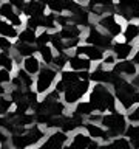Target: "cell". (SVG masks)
Returning <instances> with one entry per match:
<instances>
[{"label": "cell", "mask_w": 139, "mask_h": 149, "mask_svg": "<svg viewBox=\"0 0 139 149\" xmlns=\"http://www.w3.org/2000/svg\"><path fill=\"white\" fill-rule=\"evenodd\" d=\"M133 64H136V65H139V47H138L136 53L133 54Z\"/></svg>", "instance_id": "obj_46"}, {"label": "cell", "mask_w": 139, "mask_h": 149, "mask_svg": "<svg viewBox=\"0 0 139 149\" xmlns=\"http://www.w3.org/2000/svg\"><path fill=\"white\" fill-rule=\"evenodd\" d=\"M90 90V79H79V81L70 84L62 92L65 104H76L81 98Z\"/></svg>", "instance_id": "obj_7"}, {"label": "cell", "mask_w": 139, "mask_h": 149, "mask_svg": "<svg viewBox=\"0 0 139 149\" xmlns=\"http://www.w3.org/2000/svg\"><path fill=\"white\" fill-rule=\"evenodd\" d=\"M45 9L46 6L40 0H28L23 5V9L22 13L25 14L26 17H32V16H43L45 14Z\"/></svg>", "instance_id": "obj_20"}, {"label": "cell", "mask_w": 139, "mask_h": 149, "mask_svg": "<svg viewBox=\"0 0 139 149\" xmlns=\"http://www.w3.org/2000/svg\"><path fill=\"white\" fill-rule=\"evenodd\" d=\"M46 129L40 124H31L17 134H9V148L11 149H31L43 141Z\"/></svg>", "instance_id": "obj_1"}, {"label": "cell", "mask_w": 139, "mask_h": 149, "mask_svg": "<svg viewBox=\"0 0 139 149\" xmlns=\"http://www.w3.org/2000/svg\"><path fill=\"white\" fill-rule=\"evenodd\" d=\"M136 73H138V74H136V76H139V72H136Z\"/></svg>", "instance_id": "obj_51"}, {"label": "cell", "mask_w": 139, "mask_h": 149, "mask_svg": "<svg viewBox=\"0 0 139 149\" xmlns=\"http://www.w3.org/2000/svg\"><path fill=\"white\" fill-rule=\"evenodd\" d=\"M110 50H113V54L116 59L122 61V59H127L133 53V45L128 44V42H113Z\"/></svg>", "instance_id": "obj_23"}, {"label": "cell", "mask_w": 139, "mask_h": 149, "mask_svg": "<svg viewBox=\"0 0 139 149\" xmlns=\"http://www.w3.org/2000/svg\"><path fill=\"white\" fill-rule=\"evenodd\" d=\"M57 23H56V17H54V13L53 14H45L43 16V20H42V28L45 30H56Z\"/></svg>", "instance_id": "obj_36"}, {"label": "cell", "mask_w": 139, "mask_h": 149, "mask_svg": "<svg viewBox=\"0 0 139 149\" xmlns=\"http://www.w3.org/2000/svg\"><path fill=\"white\" fill-rule=\"evenodd\" d=\"M127 118H128L130 121H131V123H139V106H138L133 112H130Z\"/></svg>", "instance_id": "obj_41"}, {"label": "cell", "mask_w": 139, "mask_h": 149, "mask_svg": "<svg viewBox=\"0 0 139 149\" xmlns=\"http://www.w3.org/2000/svg\"><path fill=\"white\" fill-rule=\"evenodd\" d=\"M88 0H77V3H81V5H83V3H87Z\"/></svg>", "instance_id": "obj_49"}, {"label": "cell", "mask_w": 139, "mask_h": 149, "mask_svg": "<svg viewBox=\"0 0 139 149\" xmlns=\"http://www.w3.org/2000/svg\"><path fill=\"white\" fill-rule=\"evenodd\" d=\"M68 134L63 132L60 129H54L51 132H46L45 141L40 144H37L36 149H63V146L68 143Z\"/></svg>", "instance_id": "obj_9"}, {"label": "cell", "mask_w": 139, "mask_h": 149, "mask_svg": "<svg viewBox=\"0 0 139 149\" xmlns=\"http://www.w3.org/2000/svg\"><path fill=\"white\" fill-rule=\"evenodd\" d=\"M99 123L108 132L110 140L114 137H120L122 134H125V129H127V118H125L124 113H120L118 110L110 112V113H104L100 116Z\"/></svg>", "instance_id": "obj_5"}, {"label": "cell", "mask_w": 139, "mask_h": 149, "mask_svg": "<svg viewBox=\"0 0 139 149\" xmlns=\"http://www.w3.org/2000/svg\"><path fill=\"white\" fill-rule=\"evenodd\" d=\"M74 113L81 115V116H83V118H88L91 113H94V109H93V106L90 104V101H77Z\"/></svg>", "instance_id": "obj_28"}, {"label": "cell", "mask_w": 139, "mask_h": 149, "mask_svg": "<svg viewBox=\"0 0 139 149\" xmlns=\"http://www.w3.org/2000/svg\"><path fill=\"white\" fill-rule=\"evenodd\" d=\"M57 68H54L53 65H46L43 64L40 67V70L37 72L36 76V92L39 95H45L51 90V87L54 86L56 78H57Z\"/></svg>", "instance_id": "obj_6"}, {"label": "cell", "mask_w": 139, "mask_h": 149, "mask_svg": "<svg viewBox=\"0 0 139 149\" xmlns=\"http://www.w3.org/2000/svg\"><path fill=\"white\" fill-rule=\"evenodd\" d=\"M116 78H118V73H114L113 70H105L104 67H99L93 73H90L91 81L100 82V84H113Z\"/></svg>", "instance_id": "obj_18"}, {"label": "cell", "mask_w": 139, "mask_h": 149, "mask_svg": "<svg viewBox=\"0 0 139 149\" xmlns=\"http://www.w3.org/2000/svg\"><path fill=\"white\" fill-rule=\"evenodd\" d=\"M11 79H12V76H11V72H9V70L0 68V82L2 84H9Z\"/></svg>", "instance_id": "obj_40"}, {"label": "cell", "mask_w": 139, "mask_h": 149, "mask_svg": "<svg viewBox=\"0 0 139 149\" xmlns=\"http://www.w3.org/2000/svg\"><path fill=\"white\" fill-rule=\"evenodd\" d=\"M37 51H39L42 61H43V64L46 65H51L53 64V59H54V54H53V48L46 44V45H39L37 47Z\"/></svg>", "instance_id": "obj_30"}, {"label": "cell", "mask_w": 139, "mask_h": 149, "mask_svg": "<svg viewBox=\"0 0 139 149\" xmlns=\"http://www.w3.org/2000/svg\"><path fill=\"white\" fill-rule=\"evenodd\" d=\"M81 26L74 25V23H67V25H63L62 28L59 30V34L62 37L63 40H68V39H77L79 36H81Z\"/></svg>", "instance_id": "obj_25"}, {"label": "cell", "mask_w": 139, "mask_h": 149, "mask_svg": "<svg viewBox=\"0 0 139 149\" xmlns=\"http://www.w3.org/2000/svg\"><path fill=\"white\" fill-rule=\"evenodd\" d=\"M67 112V104L62 101L60 93L56 90H50L45 93V98L36 102L32 107V113L48 115V116H62Z\"/></svg>", "instance_id": "obj_4"}, {"label": "cell", "mask_w": 139, "mask_h": 149, "mask_svg": "<svg viewBox=\"0 0 139 149\" xmlns=\"http://www.w3.org/2000/svg\"><path fill=\"white\" fill-rule=\"evenodd\" d=\"M97 149H131V144H130L128 138L114 137L108 141H105V144H99Z\"/></svg>", "instance_id": "obj_24"}, {"label": "cell", "mask_w": 139, "mask_h": 149, "mask_svg": "<svg viewBox=\"0 0 139 149\" xmlns=\"http://www.w3.org/2000/svg\"><path fill=\"white\" fill-rule=\"evenodd\" d=\"M133 86L139 88V76H136V74H134V78H133Z\"/></svg>", "instance_id": "obj_48"}, {"label": "cell", "mask_w": 139, "mask_h": 149, "mask_svg": "<svg viewBox=\"0 0 139 149\" xmlns=\"http://www.w3.org/2000/svg\"><path fill=\"white\" fill-rule=\"evenodd\" d=\"M22 65H23V70H25L26 73H30V74L34 76V74H37V72L40 70L42 62L32 54V56H28V58H23Z\"/></svg>", "instance_id": "obj_26"}, {"label": "cell", "mask_w": 139, "mask_h": 149, "mask_svg": "<svg viewBox=\"0 0 139 149\" xmlns=\"http://www.w3.org/2000/svg\"><path fill=\"white\" fill-rule=\"evenodd\" d=\"M12 48V42L8 37L0 36V51H11Z\"/></svg>", "instance_id": "obj_39"}, {"label": "cell", "mask_w": 139, "mask_h": 149, "mask_svg": "<svg viewBox=\"0 0 139 149\" xmlns=\"http://www.w3.org/2000/svg\"><path fill=\"white\" fill-rule=\"evenodd\" d=\"M14 58L11 51H0V68H6L9 72H12L14 68Z\"/></svg>", "instance_id": "obj_32"}, {"label": "cell", "mask_w": 139, "mask_h": 149, "mask_svg": "<svg viewBox=\"0 0 139 149\" xmlns=\"http://www.w3.org/2000/svg\"><path fill=\"white\" fill-rule=\"evenodd\" d=\"M125 135L128 137V141L133 149H139V124H130L125 129Z\"/></svg>", "instance_id": "obj_27"}, {"label": "cell", "mask_w": 139, "mask_h": 149, "mask_svg": "<svg viewBox=\"0 0 139 149\" xmlns=\"http://www.w3.org/2000/svg\"><path fill=\"white\" fill-rule=\"evenodd\" d=\"M68 65L76 72H88L91 68V61L82 54H73L68 56Z\"/></svg>", "instance_id": "obj_19"}, {"label": "cell", "mask_w": 139, "mask_h": 149, "mask_svg": "<svg viewBox=\"0 0 139 149\" xmlns=\"http://www.w3.org/2000/svg\"><path fill=\"white\" fill-rule=\"evenodd\" d=\"M5 124H6V115H5V116L0 115V129H3Z\"/></svg>", "instance_id": "obj_47"}, {"label": "cell", "mask_w": 139, "mask_h": 149, "mask_svg": "<svg viewBox=\"0 0 139 149\" xmlns=\"http://www.w3.org/2000/svg\"><path fill=\"white\" fill-rule=\"evenodd\" d=\"M91 6L110 8V6H114V0H88V8H91Z\"/></svg>", "instance_id": "obj_38"}, {"label": "cell", "mask_w": 139, "mask_h": 149, "mask_svg": "<svg viewBox=\"0 0 139 149\" xmlns=\"http://www.w3.org/2000/svg\"><path fill=\"white\" fill-rule=\"evenodd\" d=\"M8 2L11 3V5H12V6L17 9L19 13H22V9H23V5H25V2H26V0H8Z\"/></svg>", "instance_id": "obj_42"}, {"label": "cell", "mask_w": 139, "mask_h": 149, "mask_svg": "<svg viewBox=\"0 0 139 149\" xmlns=\"http://www.w3.org/2000/svg\"><path fill=\"white\" fill-rule=\"evenodd\" d=\"M113 72L120 74V76H134L136 74V64H133V61L122 59L120 62H116L113 67Z\"/></svg>", "instance_id": "obj_22"}, {"label": "cell", "mask_w": 139, "mask_h": 149, "mask_svg": "<svg viewBox=\"0 0 139 149\" xmlns=\"http://www.w3.org/2000/svg\"><path fill=\"white\" fill-rule=\"evenodd\" d=\"M90 104L97 113H105V112L116 110V98L114 93L110 90L105 84L96 82V86L90 92Z\"/></svg>", "instance_id": "obj_2"}, {"label": "cell", "mask_w": 139, "mask_h": 149, "mask_svg": "<svg viewBox=\"0 0 139 149\" xmlns=\"http://www.w3.org/2000/svg\"><path fill=\"white\" fill-rule=\"evenodd\" d=\"M68 64V54H67V51H62V53H59L57 56H54V59H53V67L54 68H57V70H62L65 65Z\"/></svg>", "instance_id": "obj_34"}, {"label": "cell", "mask_w": 139, "mask_h": 149, "mask_svg": "<svg viewBox=\"0 0 139 149\" xmlns=\"http://www.w3.org/2000/svg\"><path fill=\"white\" fill-rule=\"evenodd\" d=\"M124 37H125V42L131 44L136 37H139V25L130 22L127 25V28H125V31H124Z\"/></svg>", "instance_id": "obj_33"}, {"label": "cell", "mask_w": 139, "mask_h": 149, "mask_svg": "<svg viewBox=\"0 0 139 149\" xmlns=\"http://www.w3.org/2000/svg\"><path fill=\"white\" fill-rule=\"evenodd\" d=\"M9 84H12V87H16V88H31L34 86V76L26 73L23 68H19L16 76L11 79Z\"/></svg>", "instance_id": "obj_17"}, {"label": "cell", "mask_w": 139, "mask_h": 149, "mask_svg": "<svg viewBox=\"0 0 139 149\" xmlns=\"http://www.w3.org/2000/svg\"><path fill=\"white\" fill-rule=\"evenodd\" d=\"M12 107V100L6 98L5 95H0V115L5 116L9 113V109Z\"/></svg>", "instance_id": "obj_35"}, {"label": "cell", "mask_w": 139, "mask_h": 149, "mask_svg": "<svg viewBox=\"0 0 139 149\" xmlns=\"http://www.w3.org/2000/svg\"><path fill=\"white\" fill-rule=\"evenodd\" d=\"M70 22L74 23L77 26H90L91 22H90V11L85 9L83 6H81L77 11H74L70 14Z\"/></svg>", "instance_id": "obj_21"}, {"label": "cell", "mask_w": 139, "mask_h": 149, "mask_svg": "<svg viewBox=\"0 0 139 149\" xmlns=\"http://www.w3.org/2000/svg\"><path fill=\"white\" fill-rule=\"evenodd\" d=\"M130 16H131V20H134V19H139V2L133 6L131 14H130Z\"/></svg>", "instance_id": "obj_44"}, {"label": "cell", "mask_w": 139, "mask_h": 149, "mask_svg": "<svg viewBox=\"0 0 139 149\" xmlns=\"http://www.w3.org/2000/svg\"><path fill=\"white\" fill-rule=\"evenodd\" d=\"M83 123H85V118L73 112V115H63L62 124H60V130H63L67 134L74 132L79 127H83Z\"/></svg>", "instance_id": "obj_14"}, {"label": "cell", "mask_w": 139, "mask_h": 149, "mask_svg": "<svg viewBox=\"0 0 139 149\" xmlns=\"http://www.w3.org/2000/svg\"><path fill=\"white\" fill-rule=\"evenodd\" d=\"M40 2L46 8H50L54 14H62V13L71 14L82 6L81 3L74 2V0H40Z\"/></svg>", "instance_id": "obj_10"}, {"label": "cell", "mask_w": 139, "mask_h": 149, "mask_svg": "<svg viewBox=\"0 0 139 149\" xmlns=\"http://www.w3.org/2000/svg\"><path fill=\"white\" fill-rule=\"evenodd\" d=\"M76 54H82L85 56V58H88L93 62V61H102L104 59V50L99 48V47H94V45H77L76 47Z\"/></svg>", "instance_id": "obj_16"}, {"label": "cell", "mask_w": 139, "mask_h": 149, "mask_svg": "<svg viewBox=\"0 0 139 149\" xmlns=\"http://www.w3.org/2000/svg\"><path fill=\"white\" fill-rule=\"evenodd\" d=\"M3 22H5V19H2V17H0V28H2V25H3Z\"/></svg>", "instance_id": "obj_50"}, {"label": "cell", "mask_w": 139, "mask_h": 149, "mask_svg": "<svg viewBox=\"0 0 139 149\" xmlns=\"http://www.w3.org/2000/svg\"><path fill=\"white\" fill-rule=\"evenodd\" d=\"M63 149H82V148H79L76 143H73V141H68L67 144L63 146Z\"/></svg>", "instance_id": "obj_45"}, {"label": "cell", "mask_w": 139, "mask_h": 149, "mask_svg": "<svg viewBox=\"0 0 139 149\" xmlns=\"http://www.w3.org/2000/svg\"><path fill=\"white\" fill-rule=\"evenodd\" d=\"M37 51V45L36 44H25V42L17 40L16 44H12L11 48V54L14 58V62L19 64V61L22 58H28V56H32Z\"/></svg>", "instance_id": "obj_13"}, {"label": "cell", "mask_w": 139, "mask_h": 149, "mask_svg": "<svg viewBox=\"0 0 139 149\" xmlns=\"http://www.w3.org/2000/svg\"><path fill=\"white\" fill-rule=\"evenodd\" d=\"M0 17L5 19V20L9 22L11 25H14L16 28L23 25L20 13H19L17 9L8 2V0H6V2H0Z\"/></svg>", "instance_id": "obj_12"}, {"label": "cell", "mask_w": 139, "mask_h": 149, "mask_svg": "<svg viewBox=\"0 0 139 149\" xmlns=\"http://www.w3.org/2000/svg\"><path fill=\"white\" fill-rule=\"evenodd\" d=\"M97 25L100 26V30H104L107 34L111 36V37H116L122 33V25H120V22L116 19V16L113 13L100 16L99 20H97Z\"/></svg>", "instance_id": "obj_11"}, {"label": "cell", "mask_w": 139, "mask_h": 149, "mask_svg": "<svg viewBox=\"0 0 139 149\" xmlns=\"http://www.w3.org/2000/svg\"><path fill=\"white\" fill-rule=\"evenodd\" d=\"M85 40H87V44L99 47L102 50H108V48H111V45H113V37L108 36L107 33H104L94 25L88 26V33H87Z\"/></svg>", "instance_id": "obj_8"}, {"label": "cell", "mask_w": 139, "mask_h": 149, "mask_svg": "<svg viewBox=\"0 0 139 149\" xmlns=\"http://www.w3.org/2000/svg\"><path fill=\"white\" fill-rule=\"evenodd\" d=\"M111 86L114 88L116 101H119L122 109L130 110L134 104L139 102V88L134 87L131 82H128L124 76L118 74V78L114 79V82Z\"/></svg>", "instance_id": "obj_3"}, {"label": "cell", "mask_w": 139, "mask_h": 149, "mask_svg": "<svg viewBox=\"0 0 139 149\" xmlns=\"http://www.w3.org/2000/svg\"><path fill=\"white\" fill-rule=\"evenodd\" d=\"M36 37H37V33L26 26V28H23L22 31H19L17 40L25 42V44H36Z\"/></svg>", "instance_id": "obj_29"}, {"label": "cell", "mask_w": 139, "mask_h": 149, "mask_svg": "<svg viewBox=\"0 0 139 149\" xmlns=\"http://www.w3.org/2000/svg\"><path fill=\"white\" fill-rule=\"evenodd\" d=\"M83 129L87 130V134L90 135V138L93 140H100V141H108V132L105 130V127H102L100 124H96L93 121H85L83 123Z\"/></svg>", "instance_id": "obj_15"}, {"label": "cell", "mask_w": 139, "mask_h": 149, "mask_svg": "<svg viewBox=\"0 0 139 149\" xmlns=\"http://www.w3.org/2000/svg\"><path fill=\"white\" fill-rule=\"evenodd\" d=\"M104 67H108V65H114V61H116V58H114V54H108V56H104Z\"/></svg>", "instance_id": "obj_43"}, {"label": "cell", "mask_w": 139, "mask_h": 149, "mask_svg": "<svg viewBox=\"0 0 139 149\" xmlns=\"http://www.w3.org/2000/svg\"><path fill=\"white\" fill-rule=\"evenodd\" d=\"M50 39H51V31L43 30L40 34H37V37H36V45H37V47H39V45H46V44H50Z\"/></svg>", "instance_id": "obj_37"}, {"label": "cell", "mask_w": 139, "mask_h": 149, "mask_svg": "<svg viewBox=\"0 0 139 149\" xmlns=\"http://www.w3.org/2000/svg\"><path fill=\"white\" fill-rule=\"evenodd\" d=\"M50 44L53 47V50H57V53H62V51H67V47H65V40L60 37L59 31H54L51 33V39H50Z\"/></svg>", "instance_id": "obj_31"}]
</instances>
